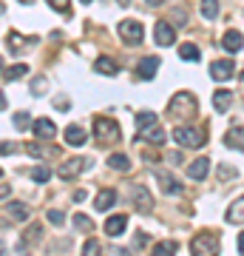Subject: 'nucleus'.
Listing matches in <instances>:
<instances>
[{
    "instance_id": "obj_29",
    "label": "nucleus",
    "mask_w": 244,
    "mask_h": 256,
    "mask_svg": "<svg viewBox=\"0 0 244 256\" xmlns=\"http://www.w3.org/2000/svg\"><path fill=\"white\" fill-rule=\"evenodd\" d=\"M31 180H34V182H48V180H51V168H48V165H37L34 171H31Z\"/></svg>"
},
{
    "instance_id": "obj_36",
    "label": "nucleus",
    "mask_w": 244,
    "mask_h": 256,
    "mask_svg": "<svg viewBox=\"0 0 244 256\" xmlns=\"http://www.w3.org/2000/svg\"><path fill=\"white\" fill-rule=\"evenodd\" d=\"M51 9H57V12H63V14H68V0H45Z\"/></svg>"
},
{
    "instance_id": "obj_8",
    "label": "nucleus",
    "mask_w": 244,
    "mask_h": 256,
    "mask_svg": "<svg viewBox=\"0 0 244 256\" xmlns=\"http://www.w3.org/2000/svg\"><path fill=\"white\" fill-rule=\"evenodd\" d=\"M233 74H236L233 60H216V63L210 66V77H213V80H219V82L233 80Z\"/></svg>"
},
{
    "instance_id": "obj_21",
    "label": "nucleus",
    "mask_w": 244,
    "mask_h": 256,
    "mask_svg": "<svg viewBox=\"0 0 244 256\" xmlns=\"http://www.w3.org/2000/svg\"><path fill=\"white\" fill-rule=\"evenodd\" d=\"M225 220H227V222H244V196H242V200H236L233 205L227 208Z\"/></svg>"
},
{
    "instance_id": "obj_6",
    "label": "nucleus",
    "mask_w": 244,
    "mask_h": 256,
    "mask_svg": "<svg viewBox=\"0 0 244 256\" xmlns=\"http://www.w3.org/2000/svg\"><path fill=\"white\" fill-rule=\"evenodd\" d=\"M154 40L159 46H173V43H176V28H173L168 20H159L154 26Z\"/></svg>"
},
{
    "instance_id": "obj_43",
    "label": "nucleus",
    "mask_w": 244,
    "mask_h": 256,
    "mask_svg": "<svg viewBox=\"0 0 244 256\" xmlns=\"http://www.w3.org/2000/svg\"><path fill=\"white\" fill-rule=\"evenodd\" d=\"M9 191H11L9 185H0V196H9Z\"/></svg>"
},
{
    "instance_id": "obj_47",
    "label": "nucleus",
    "mask_w": 244,
    "mask_h": 256,
    "mask_svg": "<svg viewBox=\"0 0 244 256\" xmlns=\"http://www.w3.org/2000/svg\"><path fill=\"white\" fill-rule=\"evenodd\" d=\"M0 72H3V60H0Z\"/></svg>"
},
{
    "instance_id": "obj_19",
    "label": "nucleus",
    "mask_w": 244,
    "mask_h": 256,
    "mask_svg": "<svg viewBox=\"0 0 244 256\" xmlns=\"http://www.w3.org/2000/svg\"><path fill=\"white\" fill-rule=\"evenodd\" d=\"M227 148H236V151H244V128H230L225 137Z\"/></svg>"
},
{
    "instance_id": "obj_50",
    "label": "nucleus",
    "mask_w": 244,
    "mask_h": 256,
    "mask_svg": "<svg viewBox=\"0 0 244 256\" xmlns=\"http://www.w3.org/2000/svg\"><path fill=\"white\" fill-rule=\"evenodd\" d=\"M0 176H3V171H0Z\"/></svg>"
},
{
    "instance_id": "obj_32",
    "label": "nucleus",
    "mask_w": 244,
    "mask_h": 256,
    "mask_svg": "<svg viewBox=\"0 0 244 256\" xmlns=\"http://www.w3.org/2000/svg\"><path fill=\"white\" fill-rule=\"evenodd\" d=\"M28 154H31V156H45V160H51V156H57V148H40V146H28Z\"/></svg>"
},
{
    "instance_id": "obj_39",
    "label": "nucleus",
    "mask_w": 244,
    "mask_h": 256,
    "mask_svg": "<svg viewBox=\"0 0 244 256\" xmlns=\"http://www.w3.org/2000/svg\"><path fill=\"white\" fill-rule=\"evenodd\" d=\"M219 174H222V176H239V171H233V168L222 165V168H219Z\"/></svg>"
},
{
    "instance_id": "obj_14",
    "label": "nucleus",
    "mask_w": 244,
    "mask_h": 256,
    "mask_svg": "<svg viewBox=\"0 0 244 256\" xmlns=\"http://www.w3.org/2000/svg\"><path fill=\"white\" fill-rule=\"evenodd\" d=\"M222 46H225L230 54L242 52V48H244V34H242V32H227V34L222 37Z\"/></svg>"
},
{
    "instance_id": "obj_17",
    "label": "nucleus",
    "mask_w": 244,
    "mask_h": 256,
    "mask_svg": "<svg viewBox=\"0 0 244 256\" xmlns=\"http://www.w3.org/2000/svg\"><path fill=\"white\" fill-rule=\"evenodd\" d=\"M230 102H233V92H227V88L213 92V108H216L219 114H225V111L230 108Z\"/></svg>"
},
{
    "instance_id": "obj_15",
    "label": "nucleus",
    "mask_w": 244,
    "mask_h": 256,
    "mask_svg": "<svg viewBox=\"0 0 244 256\" xmlns=\"http://www.w3.org/2000/svg\"><path fill=\"white\" fill-rule=\"evenodd\" d=\"M208 171H210V160H205V156H199V160H193L190 162V168H188V174H190V180H205L208 176Z\"/></svg>"
},
{
    "instance_id": "obj_35",
    "label": "nucleus",
    "mask_w": 244,
    "mask_h": 256,
    "mask_svg": "<svg viewBox=\"0 0 244 256\" xmlns=\"http://www.w3.org/2000/svg\"><path fill=\"white\" fill-rule=\"evenodd\" d=\"M45 216H48V222H51V225H63L65 222V216H63V210H48V214H45Z\"/></svg>"
},
{
    "instance_id": "obj_16",
    "label": "nucleus",
    "mask_w": 244,
    "mask_h": 256,
    "mask_svg": "<svg viewBox=\"0 0 244 256\" xmlns=\"http://www.w3.org/2000/svg\"><path fill=\"white\" fill-rule=\"evenodd\" d=\"M114 202H117V191H114V188H105V191H100L97 196H94V205H97V210L114 208Z\"/></svg>"
},
{
    "instance_id": "obj_48",
    "label": "nucleus",
    "mask_w": 244,
    "mask_h": 256,
    "mask_svg": "<svg viewBox=\"0 0 244 256\" xmlns=\"http://www.w3.org/2000/svg\"><path fill=\"white\" fill-rule=\"evenodd\" d=\"M80 3H91V0H80Z\"/></svg>"
},
{
    "instance_id": "obj_40",
    "label": "nucleus",
    "mask_w": 244,
    "mask_h": 256,
    "mask_svg": "<svg viewBox=\"0 0 244 256\" xmlns=\"http://www.w3.org/2000/svg\"><path fill=\"white\" fill-rule=\"evenodd\" d=\"M142 245H148V236H145V234H139V236L134 239V248H142Z\"/></svg>"
},
{
    "instance_id": "obj_23",
    "label": "nucleus",
    "mask_w": 244,
    "mask_h": 256,
    "mask_svg": "<svg viewBox=\"0 0 244 256\" xmlns=\"http://www.w3.org/2000/svg\"><path fill=\"white\" fill-rule=\"evenodd\" d=\"M159 182H162V191L171 194V196H179V194H182V185H179V180H176V176L162 174V176H159Z\"/></svg>"
},
{
    "instance_id": "obj_5",
    "label": "nucleus",
    "mask_w": 244,
    "mask_h": 256,
    "mask_svg": "<svg viewBox=\"0 0 244 256\" xmlns=\"http://www.w3.org/2000/svg\"><path fill=\"white\" fill-rule=\"evenodd\" d=\"M88 168V160H82V156H74V160H65L60 168H57V176H63V180H74L77 174H82Z\"/></svg>"
},
{
    "instance_id": "obj_33",
    "label": "nucleus",
    "mask_w": 244,
    "mask_h": 256,
    "mask_svg": "<svg viewBox=\"0 0 244 256\" xmlns=\"http://www.w3.org/2000/svg\"><path fill=\"white\" fill-rule=\"evenodd\" d=\"M14 128H17V131H26V128H31V117H28L26 111H17V114H14Z\"/></svg>"
},
{
    "instance_id": "obj_31",
    "label": "nucleus",
    "mask_w": 244,
    "mask_h": 256,
    "mask_svg": "<svg viewBox=\"0 0 244 256\" xmlns=\"http://www.w3.org/2000/svg\"><path fill=\"white\" fill-rule=\"evenodd\" d=\"M71 222H74V228H80V230H91V228H94V222H91L85 214H74Z\"/></svg>"
},
{
    "instance_id": "obj_41",
    "label": "nucleus",
    "mask_w": 244,
    "mask_h": 256,
    "mask_svg": "<svg viewBox=\"0 0 244 256\" xmlns=\"http://www.w3.org/2000/svg\"><path fill=\"white\" fill-rule=\"evenodd\" d=\"M0 154H14V146H11V142H3V146H0Z\"/></svg>"
},
{
    "instance_id": "obj_22",
    "label": "nucleus",
    "mask_w": 244,
    "mask_h": 256,
    "mask_svg": "<svg viewBox=\"0 0 244 256\" xmlns=\"http://www.w3.org/2000/svg\"><path fill=\"white\" fill-rule=\"evenodd\" d=\"M94 68H97L100 74H105V77H114V74L119 72V68H117V63H114L111 57H97V63H94Z\"/></svg>"
},
{
    "instance_id": "obj_11",
    "label": "nucleus",
    "mask_w": 244,
    "mask_h": 256,
    "mask_svg": "<svg viewBox=\"0 0 244 256\" xmlns=\"http://www.w3.org/2000/svg\"><path fill=\"white\" fill-rule=\"evenodd\" d=\"M134 205L142 210V214H148V210L154 208V196L145 191V185H134Z\"/></svg>"
},
{
    "instance_id": "obj_7",
    "label": "nucleus",
    "mask_w": 244,
    "mask_h": 256,
    "mask_svg": "<svg viewBox=\"0 0 244 256\" xmlns=\"http://www.w3.org/2000/svg\"><path fill=\"white\" fill-rule=\"evenodd\" d=\"M119 37L125 40V43H139L145 37V28L136 23V20H122L119 23Z\"/></svg>"
},
{
    "instance_id": "obj_12",
    "label": "nucleus",
    "mask_w": 244,
    "mask_h": 256,
    "mask_svg": "<svg viewBox=\"0 0 244 256\" xmlns=\"http://www.w3.org/2000/svg\"><path fill=\"white\" fill-rule=\"evenodd\" d=\"M6 43H9V52L20 54V52H26V46H34L37 40H34V37H20L17 32H11V34L6 37Z\"/></svg>"
},
{
    "instance_id": "obj_28",
    "label": "nucleus",
    "mask_w": 244,
    "mask_h": 256,
    "mask_svg": "<svg viewBox=\"0 0 244 256\" xmlns=\"http://www.w3.org/2000/svg\"><path fill=\"white\" fill-rule=\"evenodd\" d=\"M219 14V0H202V18L213 20Z\"/></svg>"
},
{
    "instance_id": "obj_10",
    "label": "nucleus",
    "mask_w": 244,
    "mask_h": 256,
    "mask_svg": "<svg viewBox=\"0 0 244 256\" xmlns=\"http://www.w3.org/2000/svg\"><path fill=\"white\" fill-rule=\"evenodd\" d=\"M65 142H68V146H74V148H80V146H85V142H88V134H85V128L82 126H68L65 128Z\"/></svg>"
},
{
    "instance_id": "obj_34",
    "label": "nucleus",
    "mask_w": 244,
    "mask_h": 256,
    "mask_svg": "<svg viewBox=\"0 0 244 256\" xmlns=\"http://www.w3.org/2000/svg\"><path fill=\"white\" fill-rule=\"evenodd\" d=\"M176 242H159V245H154V256H168V254H173L176 250Z\"/></svg>"
},
{
    "instance_id": "obj_13",
    "label": "nucleus",
    "mask_w": 244,
    "mask_h": 256,
    "mask_svg": "<svg viewBox=\"0 0 244 256\" xmlns=\"http://www.w3.org/2000/svg\"><path fill=\"white\" fill-rule=\"evenodd\" d=\"M34 134H37L40 140H54V134H57V126L51 122V120L40 117V120H34Z\"/></svg>"
},
{
    "instance_id": "obj_24",
    "label": "nucleus",
    "mask_w": 244,
    "mask_h": 256,
    "mask_svg": "<svg viewBox=\"0 0 244 256\" xmlns=\"http://www.w3.org/2000/svg\"><path fill=\"white\" fill-rule=\"evenodd\" d=\"M179 57H182V60H190V63H199L202 52L193 46V43H182V46H179Z\"/></svg>"
},
{
    "instance_id": "obj_27",
    "label": "nucleus",
    "mask_w": 244,
    "mask_h": 256,
    "mask_svg": "<svg viewBox=\"0 0 244 256\" xmlns=\"http://www.w3.org/2000/svg\"><path fill=\"white\" fill-rule=\"evenodd\" d=\"M108 165L114 168V171H131V162H128L125 154H111L108 156Z\"/></svg>"
},
{
    "instance_id": "obj_2",
    "label": "nucleus",
    "mask_w": 244,
    "mask_h": 256,
    "mask_svg": "<svg viewBox=\"0 0 244 256\" xmlns=\"http://www.w3.org/2000/svg\"><path fill=\"white\" fill-rule=\"evenodd\" d=\"M193 111H196V100H193V94H188V92L173 94V100L168 102V114H171V120L190 117Z\"/></svg>"
},
{
    "instance_id": "obj_42",
    "label": "nucleus",
    "mask_w": 244,
    "mask_h": 256,
    "mask_svg": "<svg viewBox=\"0 0 244 256\" xmlns=\"http://www.w3.org/2000/svg\"><path fill=\"white\" fill-rule=\"evenodd\" d=\"M239 254H244V230L239 234Z\"/></svg>"
},
{
    "instance_id": "obj_20",
    "label": "nucleus",
    "mask_w": 244,
    "mask_h": 256,
    "mask_svg": "<svg viewBox=\"0 0 244 256\" xmlns=\"http://www.w3.org/2000/svg\"><path fill=\"white\" fill-rule=\"evenodd\" d=\"M6 210H9L11 220H17V222H26V220H28V214H31L26 202H9V208H6Z\"/></svg>"
},
{
    "instance_id": "obj_37",
    "label": "nucleus",
    "mask_w": 244,
    "mask_h": 256,
    "mask_svg": "<svg viewBox=\"0 0 244 256\" xmlns=\"http://www.w3.org/2000/svg\"><path fill=\"white\" fill-rule=\"evenodd\" d=\"M97 250H100V242H97V239H88V242L82 245V254H97Z\"/></svg>"
},
{
    "instance_id": "obj_1",
    "label": "nucleus",
    "mask_w": 244,
    "mask_h": 256,
    "mask_svg": "<svg viewBox=\"0 0 244 256\" xmlns=\"http://www.w3.org/2000/svg\"><path fill=\"white\" fill-rule=\"evenodd\" d=\"M94 137H97V142L100 146H114V142H119L122 140V128H119L117 120L111 117H97L94 120Z\"/></svg>"
},
{
    "instance_id": "obj_49",
    "label": "nucleus",
    "mask_w": 244,
    "mask_h": 256,
    "mask_svg": "<svg viewBox=\"0 0 244 256\" xmlns=\"http://www.w3.org/2000/svg\"><path fill=\"white\" fill-rule=\"evenodd\" d=\"M239 77H242V80H244V72H242V74H239Z\"/></svg>"
},
{
    "instance_id": "obj_4",
    "label": "nucleus",
    "mask_w": 244,
    "mask_h": 256,
    "mask_svg": "<svg viewBox=\"0 0 244 256\" xmlns=\"http://www.w3.org/2000/svg\"><path fill=\"white\" fill-rule=\"evenodd\" d=\"M190 250L196 256L219 254V236H213V234H196V236L190 239Z\"/></svg>"
},
{
    "instance_id": "obj_18",
    "label": "nucleus",
    "mask_w": 244,
    "mask_h": 256,
    "mask_svg": "<svg viewBox=\"0 0 244 256\" xmlns=\"http://www.w3.org/2000/svg\"><path fill=\"white\" fill-rule=\"evenodd\" d=\"M156 68H159V57H145L142 63H139V77L142 80H154Z\"/></svg>"
},
{
    "instance_id": "obj_44",
    "label": "nucleus",
    "mask_w": 244,
    "mask_h": 256,
    "mask_svg": "<svg viewBox=\"0 0 244 256\" xmlns=\"http://www.w3.org/2000/svg\"><path fill=\"white\" fill-rule=\"evenodd\" d=\"M145 3H151V6H159V3H165V0H145Z\"/></svg>"
},
{
    "instance_id": "obj_38",
    "label": "nucleus",
    "mask_w": 244,
    "mask_h": 256,
    "mask_svg": "<svg viewBox=\"0 0 244 256\" xmlns=\"http://www.w3.org/2000/svg\"><path fill=\"white\" fill-rule=\"evenodd\" d=\"M168 162H171V165H179V162H182V154H179V151H171V154H168Z\"/></svg>"
},
{
    "instance_id": "obj_26",
    "label": "nucleus",
    "mask_w": 244,
    "mask_h": 256,
    "mask_svg": "<svg viewBox=\"0 0 244 256\" xmlns=\"http://www.w3.org/2000/svg\"><path fill=\"white\" fill-rule=\"evenodd\" d=\"M151 126H156V114L154 111H139L136 114V128L145 131V128H151Z\"/></svg>"
},
{
    "instance_id": "obj_30",
    "label": "nucleus",
    "mask_w": 244,
    "mask_h": 256,
    "mask_svg": "<svg viewBox=\"0 0 244 256\" xmlns=\"http://www.w3.org/2000/svg\"><path fill=\"white\" fill-rule=\"evenodd\" d=\"M26 72H28V66L26 63H17V66H11L9 72H6V80H20V77H26Z\"/></svg>"
},
{
    "instance_id": "obj_46",
    "label": "nucleus",
    "mask_w": 244,
    "mask_h": 256,
    "mask_svg": "<svg viewBox=\"0 0 244 256\" xmlns=\"http://www.w3.org/2000/svg\"><path fill=\"white\" fill-rule=\"evenodd\" d=\"M20 3H31V0H20Z\"/></svg>"
},
{
    "instance_id": "obj_3",
    "label": "nucleus",
    "mask_w": 244,
    "mask_h": 256,
    "mask_svg": "<svg viewBox=\"0 0 244 256\" xmlns=\"http://www.w3.org/2000/svg\"><path fill=\"white\" fill-rule=\"evenodd\" d=\"M173 140H176L182 148H202L205 146V134H202L199 128H188V126L173 128Z\"/></svg>"
},
{
    "instance_id": "obj_25",
    "label": "nucleus",
    "mask_w": 244,
    "mask_h": 256,
    "mask_svg": "<svg viewBox=\"0 0 244 256\" xmlns=\"http://www.w3.org/2000/svg\"><path fill=\"white\" fill-rule=\"evenodd\" d=\"M142 140H148L151 146H162L165 142V131L162 128H156V126H151V128H145L142 131Z\"/></svg>"
},
{
    "instance_id": "obj_9",
    "label": "nucleus",
    "mask_w": 244,
    "mask_h": 256,
    "mask_svg": "<svg viewBox=\"0 0 244 256\" xmlns=\"http://www.w3.org/2000/svg\"><path fill=\"white\" fill-rule=\"evenodd\" d=\"M125 228H128V216H125V214H114V216H108V220H105V228H102V230L114 239V236H119Z\"/></svg>"
},
{
    "instance_id": "obj_45",
    "label": "nucleus",
    "mask_w": 244,
    "mask_h": 256,
    "mask_svg": "<svg viewBox=\"0 0 244 256\" xmlns=\"http://www.w3.org/2000/svg\"><path fill=\"white\" fill-rule=\"evenodd\" d=\"M6 108V97H3V94H0V111Z\"/></svg>"
}]
</instances>
